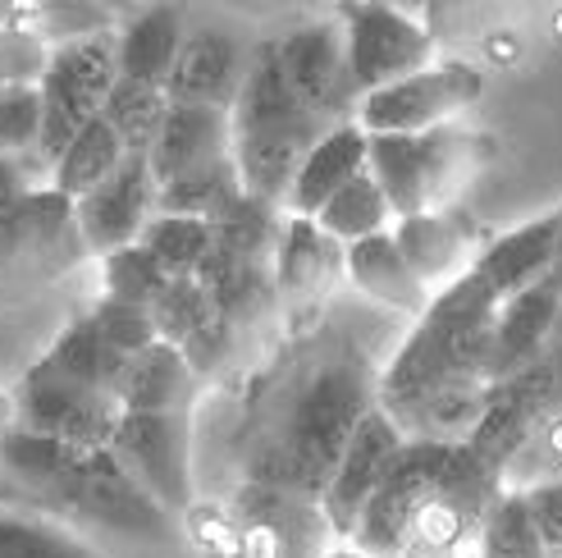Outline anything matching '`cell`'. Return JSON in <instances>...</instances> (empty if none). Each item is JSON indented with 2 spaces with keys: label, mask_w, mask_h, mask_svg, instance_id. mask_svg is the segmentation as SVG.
<instances>
[{
  "label": "cell",
  "mask_w": 562,
  "mask_h": 558,
  "mask_svg": "<svg viewBox=\"0 0 562 558\" xmlns=\"http://www.w3.org/2000/svg\"><path fill=\"white\" fill-rule=\"evenodd\" d=\"M498 298L471 270L430 293L412 334L375 376V403L393 416L453 380H490V325ZM494 384V380H490Z\"/></svg>",
  "instance_id": "6da1fadb"
},
{
  "label": "cell",
  "mask_w": 562,
  "mask_h": 558,
  "mask_svg": "<svg viewBox=\"0 0 562 558\" xmlns=\"http://www.w3.org/2000/svg\"><path fill=\"white\" fill-rule=\"evenodd\" d=\"M375 376L357 357H325L306 371L274 416L266 444V477L270 486L321 494L334 462H339L361 412L375 408Z\"/></svg>",
  "instance_id": "7a4b0ae2"
},
{
  "label": "cell",
  "mask_w": 562,
  "mask_h": 558,
  "mask_svg": "<svg viewBox=\"0 0 562 558\" xmlns=\"http://www.w3.org/2000/svg\"><path fill=\"white\" fill-rule=\"evenodd\" d=\"M325 129L329 124L316 120L289 88L284 69H279L274 42L251 46L243 88L229 105V152H234L238 183L247 198L284 207V192H289L297 160Z\"/></svg>",
  "instance_id": "3957f363"
},
{
  "label": "cell",
  "mask_w": 562,
  "mask_h": 558,
  "mask_svg": "<svg viewBox=\"0 0 562 558\" xmlns=\"http://www.w3.org/2000/svg\"><path fill=\"white\" fill-rule=\"evenodd\" d=\"M46 513L78 526V532L115 536L133 545H160L175 536V517L110 458V449H82L60 490L50 494Z\"/></svg>",
  "instance_id": "277c9868"
},
{
  "label": "cell",
  "mask_w": 562,
  "mask_h": 558,
  "mask_svg": "<svg viewBox=\"0 0 562 558\" xmlns=\"http://www.w3.org/2000/svg\"><path fill=\"white\" fill-rule=\"evenodd\" d=\"M471 133H462L458 120L426 133H367V170L389 198L393 220L448 207L453 188L471 170Z\"/></svg>",
  "instance_id": "5b68a950"
},
{
  "label": "cell",
  "mask_w": 562,
  "mask_h": 558,
  "mask_svg": "<svg viewBox=\"0 0 562 558\" xmlns=\"http://www.w3.org/2000/svg\"><path fill=\"white\" fill-rule=\"evenodd\" d=\"M498 490H503L498 471L475 458L467 444H453V458L443 462L439 481L412 513V526L393 558H458L462 549L475 545V526H481Z\"/></svg>",
  "instance_id": "8992f818"
},
{
  "label": "cell",
  "mask_w": 562,
  "mask_h": 558,
  "mask_svg": "<svg viewBox=\"0 0 562 558\" xmlns=\"http://www.w3.org/2000/svg\"><path fill=\"white\" fill-rule=\"evenodd\" d=\"M115 78H120L115 33L82 37V42H69V46H50L46 74L37 82V97H42L37 160L42 165H50L82 124H88L92 115H101V101H105Z\"/></svg>",
  "instance_id": "52a82bcc"
},
{
  "label": "cell",
  "mask_w": 562,
  "mask_h": 558,
  "mask_svg": "<svg viewBox=\"0 0 562 558\" xmlns=\"http://www.w3.org/2000/svg\"><path fill=\"white\" fill-rule=\"evenodd\" d=\"M105 449L170 517L192 509V412H120Z\"/></svg>",
  "instance_id": "ba28073f"
},
{
  "label": "cell",
  "mask_w": 562,
  "mask_h": 558,
  "mask_svg": "<svg viewBox=\"0 0 562 558\" xmlns=\"http://www.w3.org/2000/svg\"><path fill=\"white\" fill-rule=\"evenodd\" d=\"M339 33L357 92H375L435 60V33L426 19L393 10L384 0H339Z\"/></svg>",
  "instance_id": "9c48e42d"
},
{
  "label": "cell",
  "mask_w": 562,
  "mask_h": 558,
  "mask_svg": "<svg viewBox=\"0 0 562 558\" xmlns=\"http://www.w3.org/2000/svg\"><path fill=\"white\" fill-rule=\"evenodd\" d=\"M14 412H19L14 426L65 439L74 449H105V439L115 431L124 408L110 389L60 371L50 357H37L27 367V376L19 380Z\"/></svg>",
  "instance_id": "30bf717a"
},
{
  "label": "cell",
  "mask_w": 562,
  "mask_h": 558,
  "mask_svg": "<svg viewBox=\"0 0 562 558\" xmlns=\"http://www.w3.org/2000/svg\"><path fill=\"white\" fill-rule=\"evenodd\" d=\"M481 69L462 60H430L398 82H384L375 92H361L357 124L367 133H426L439 124H453L462 110L481 101Z\"/></svg>",
  "instance_id": "8fae6325"
},
{
  "label": "cell",
  "mask_w": 562,
  "mask_h": 558,
  "mask_svg": "<svg viewBox=\"0 0 562 558\" xmlns=\"http://www.w3.org/2000/svg\"><path fill=\"white\" fill-rule=\"evenodd\" d=\"M453 458V444L448 439H412L398 449V458L389 462V471L380 477V486L371 490V499L361 504L348 540L361 545L375 558H393L412 526V513L420 509V499L430 494V486L439 481L443 462Z\"/></svg>",
  "instance_id": "7c38bea8"
},
{
  "label": "cell",
  "mask_w": 562,
  "mask_h": 558,
  "mask_svg": "<svg viewBox=\"0 0 562 558\" xmlns=\"http://www.w3.org/2000/svg\"><path fill=\"white\" fill-rule=\"evenodd\" d=\"M151 215H156V179L147 156H133V152L115 165V175H105L92 192L69 202L74 234L82 243V253H92L97 261L137 243Z\"/></svg>",
  "instance_id": "4fadbf2b"
},
{
  "label": "cell",
  "mask_w": 562,
  "mask_h": 558,
  "mask_svg": "<svg viewBox=\"0 0 562 558\" xmlns=\"http://www.w3.org/2000/svg\"><path fill=\"white\" fill-rule=\"evenodd\" d=\"M274 55H279V69H284L289 88L297 92V101L312 110L316 120L344 124L357 115L361 92L352 88V74H348L339 19L293 27L284 42H274Z\"/></svg>",
  "instance_id": "5bb4252c"
},
{
  "label": "cell",
  "mask_w": 562,
  "mask_h": 558,
  "mask_svg": "<svg viewBox=\"0 0 562 558\" xmlns=\"http://www.w3.org/2000/svg\"><path fill=\"white\" fill-rule=\"evenodd\" d=\"M403 444H407L403 426L393 422V416H389L380 403L361 412V422L352 426V435H348V444H344L339 462H334L325 490L316 494V499H321V513H325V522H329V532L339 536V540H348L361 504L371 499V490L380 486V477L389 471V462L398 458Z\"/></svg>",
  "instance_id": "9a60e30c"
},
{
  "label": "cell",
  "mask_w": 562,
  "mask_h": 558,
  "mask_svg": "<svg viewBox=\"0 0 562 558\" xmlns=\"http://www.w3.org/2000/svg\"><path fill=\"white\" fill-rule=\"evenodd\" d=\"M344 279V243L329 238L312 215H284L270 247L274 302H325Z\"/></svg>",
  "instance_id": "2e32d148"
},
{
  "label": "cell",
  "mask_w": 562,
  "mask_h": 558,
  "mask_svg": "<svg viewBox=\"0 0 562 558\" xmlns=\"http://www.w3.org/2000/svg\"><path fill=\"white\" fill-rule=\"evenodd\" d=\"M229 110L224 105H196V101H170L165 120L147 147V165H151V179L156 188L196 175V170H211V165L229 160Z\"/></svg>",
  "instance_id": "e0dca14e"
},
{
  "label": "cell",
  "mask_w": 562,
  "mask_h": 558,
  "mask_svg": "<svg viewBox=\"0 0 562 558\" xmlns=\"http://www.w3.org/2000/svg\"><path fill=\"white\" fill-rule=\"evenodd\" d=\"M247 55H251V46H243L234 33H224V27H192L179 42L175 69L165 78V97L229 110L243 88Z\"/></svg>",
  "instance_id": "ac0fdd59"
},
{
  "label": "cell",
  "mask_w": 562,
  "mask_h": 558,
  "mask_svg": "<svg viewBox=\"0 0 562 558\" xmlns=\"http://www.w3.org/2000/svg\"><path fill=\"white\" fill-rule=\"evenodd\" d=\"M389 234L430 293L453 284L458 275H467L475 257V230L458 207H426V211L398 215L389 225Z\"/></svg>",
  "instance_id": "d6986e66"
},
{
  "label": "cell",
  "mask_w": 562,
  "mask_h": 558,
  "mask_svg": "<svg viewBox=\"0 0 562 558\" xmlns=\"http://www.w3.org/2000/svg\"><path fill=\"white\" fill-rule=\"evenodd\" d=\"M558 316H562V298L549 279H536L521 293L503 298L494 306V325H490V380L521 376L526 361H536V353L553 334Z\"/></svg>",
  "instance_id": "ffe728a7"
},
{
  "label": "cell",
  "mask_w": 562,
  "mask_h": 558,
  "mask_svg": "<svg viewBox=\"0 0 562 558\" xmlns=\"http://www.w3.org/2000/svg\"><path fill=\"white\" fill-rule=\"evenodd\" d=\"M361 170H367V129L357 120L329 124L297 160L289 192H284V215H316Z\"/></svg>",
  "instance_id": "44dd1931"
},
{
  "label": "cell",
  "mask_w": 562,
  "mask_h": 558,
  "mask_svg": "<svg viewBox=\"0 0 562 558\" xmlns=\"http://www.w3.org/2000/svg\"><path fill=\"white\" fill-rule=\"evenodd\" d=\"M344 279L371 306L398 312L407 321H416L430 302V289L420 284V275L407 266V257L398 253V243H393L389 230L371 234V238H357V243H344Z\"/></svg>",
  "instance_id": "7402d4cb"
},
{
  "label": "cell",
  "mask_w": 562,
  "mask_h": 558,
  "mask_svg": "<svg viewBox=\"0 0 562 558\" xmlns=\"http://www.w3.org/2000/svg\"><path fill=\"white\" fill-rule=\"evenodd\" d=\"M558 225H562V211H549V215H536L526 220V225L498 234L494 243L475 247L471 257V275L481 279V284L503 302L521 293L526 284H536V279L549 275V261H553V243H558Z\"/></svg>",
  "instance_id": "603a6c76"
},
{
  "label": "cell",
  "mask_w": 562,
  "mask_h": 558,
  "mask_svg": "<svg viewBox=\"0 0 562 558\" xmlns=\"http://www.w3.org/2000/svg\"><path fill=\"white\" fill-rule=\"evenodd\" d=\"M183 33H188V23H183V10L175 5V0H156V5H143L128 19H120V27H115V69H120V78L165 88Z\"/></svg>",
  "instance_id": "cb8c5ba5"
},
{
  "label": "cell",
  "mask_w": 562,
  "mask_h": 558,
  "mask_svg": "<svg viewBox=\"0 0 562 558\" xmlns=\"http://www.w3.org/2000/svg\"><path fill=\"white\" fill-rule=\"evenodd\" d=\"M78 454L82 449H74L65 439H50L27 426H10L0 435V486H14V504L46 513L50 494L60 490Z\"/></svg>",
  "instance_id": "d4e9b609"
},
{
  "label": "cell",
  "mask_w": 562,
  "mask_h": 558,
  "mask_svg": "<svg viewBox=\"0 0 562 558\" xmlns=\"http://www.w3.org/2000/svg\"><path fill=\"white\" fill-rule=\"evenodd\" d=\"M196 403V376L179 344H147L124 361L120 376V408L124 412H192Z\"/></svg>",
  "instance_id": "484cf974"
},
{
  "label": "cell",
  "mask_w": 562,
  "mask_h": 558,
  "mask_svg": "<svg viewBox=\"0 0 562 558\" xmlns=\"http://www.w3.org/2000/svg\"><path fill=\"white\" fill-rule=\"evenodd\" d=\"M196 279L206 284L215 312L229 325H247L261 312H270L274 302V284H270V261L257 257H234L224 247H211V257L202 261Z\"/></svg>",
  "instance_id": "4316f807"
},
{
  "label": "cell",
  "mask_w": 562,
  "mask_h": 558,
  "mask_svg": "<svg viewBox=\"0 0 562 558\" xmlns=\"http://www.w3.org/2000/svg\"><path fill=\"white\" fill-rule=\"evenodd\" d=\"M0 558H105V549L50 513L0 504Z\"/></svg>",
  "instance_id": "83f0119b"
},
{
  "label": "cell",
  "mask_w": 562,
  "mask_h": 558,
  "mask_svg": "<svg viewBox=\"0 0 562 558\" xmlns=\"http://www.w3.org/2000/svg\"><path fill=\"white\" fill-rule=\"evenodd\" d=\"M124 156H128V152H124V143H120V133L110 129L101 115H92V120L65 143V152L46 165V188L60 192L65 202H74V198H82V192H92L105 175H115V165H120Z\"/></svg>",
  "instance_id": "f1b7e54d"
},
{
  "label": "cell",
  "mask_w": 562,
  "mask_h": 558,
  "mask_svg": "<svg viewBox=\"0 0 562 558\" xmlns=\"http://www.w3.org/2000/svg\"><path fill=\"white\" fill-rule=\"evenodd\" d=\"M316 225L329 234V238H339V243H357V238H371V234H384L393 225V207L389 198L380 192L375 175L371 170H361L352 175L334 198L312 215Z\"/></svg>",
  "instance_id": "f546056e"
},
{
  "label": "cell",
  "mask_w": 562,
  "mask_h": 558,
  "mask_svg": "<svg viewBox=\"0 0 562 558\" xmlns=\"http://www.w3.org/2000/svg\"><path fill=\"white\" fill-rule=\"evenodd\" d=\"M137 243L156 257V266L165 275H196L202 261L211 257V247H215V230H211V220H202V215L156 211L143 225V234H137Z\"/></svg>",
  "instance_id": "4dcf8cb0"
},
{
  "label": "cell",
  "mask_w": 562,
  "mask_h": 558,
  "mask_svg": "<svg viewBox=\"0 0 562 558\" xmlns=\"http://www.w3.org/2000/svg\"><path fill=\"white\" fill-rule=\"evenodd\" d=\"M165 110H170V97L156 82H133V78H115L110 82V92L101 101V120L120 133L124 152L133 156H147L151 137L165 120Z\"/></svg>",
  "instance_id": "1f68e13d"
},
{
  "label": "cell",
  "mask_w": 562,
  "mask_h": 558,
  "mask_svg": "<svg viewBox=\"0 0 562 558\" xmlns=\"http://www.w3.org/2000/svg\"><path fill=\"white\" fill-rule=\"evenodd\" d=\"M475 554L481 558H549V549L536 536V522L526 513L521 490L503 486L475 526Z\"/></svg>",
  "instance_id": "d6a6232c"
},
{
  "label": "cell",
  "mask_w": 562,
  "mask_h": 558,
  "mask_svg": "<svg viewBox=\"0 0 562 558\" xmlns=\"http://www.w3.org/2000/svg\"><path fill=\"white\" fill-rule=\"evenodd\" d=\"M42 357H50L60 371H69V376H78V380H92V384L110 389V394L120 399V376H124V361H128V357L110 348L88 316H78L74 325H65V330L50 339V348H46Z\"/></svg>",
  "instance_id": "836d02e7"
},
{
  "label": "cell",
  "mask_w": 562,
  "mask_h": 558,
  "mask_svg": "<svg viewBox=\"0 0 562 558\" xmlns=\"http://www.w3.org/2000/svg\"><path fill=\"white\" fill-rule=\"evenodd\" d=\"M243 198V183H238V165L234 156L211 165V170H196L183 179H170L156 188V211H175V215H202L215 220L220 211H229Z\"/></svg>",
  "instance_id": "e575fe53"
},
{
  "label": "cell",
  "mask_w": 562,
  "mask_h": 558,
  "mask_svg": "<svg viewBox=\"0 0 562 558\" xmlns=\"http://www.w3.org/2000/svg\"><path fill=\"white\" fill-rule=\"evenodd\" d=\"M147 312L156 321V339H165V344H183L188 334H196L206 321L220 316L211 293H206V284L196 275H170Z\"/></svg>",
  "instance_id": "d590c367"
},
{
  "label": "cell",
  "mask_w": 562,
  "mask_h": 558,
  "mask_svg": "<svg viewBox=\"0 0 562 558\" xmlns=\"http://www.w3.org/2000/svg\"><path fill=\"white\" fill-rule=\"evenodd\" d=\"M165 279L170 275L156 266V257L147 253L143 243H128V247H120V253L101 257V298L151 306L156 293L165 289Z\"/></svg>",
  "instance_id": "8d00e7d4"
},
{
  "label": "cell",
  "mask_w": 562,
  "mask_h": 558,
  "mask_svg": "<svg viewBox=\"0 0 562 558\" xmlns=\"http://www.w3.org/2000/svg\"><path fill=\"white\" fill-rule=\"evenodd\" d=\"M42 97L37 88H0V156L27 160L37 156Z\"/></svg>",
  "instance_id": "74e56055"
},
{
  "label": "cell",
  "mask_w": 562,
  "mask_h": 558,
  "mask_svg": "<svg viewBox=\"0 0 562 558\" xmlns=\"http://www.w3.org/2000/svg\"><path fill=\"white\" fill-rule=\"evenodd\" d=\"M50 46L27 23H0V88H37Z\"/></svg>",
  "instance_id": "f35d334b"
},
{
  "label": "cell",
  "mask_w": 562,
  "mask_h": 558,
  "mask_svg": "<svg viewBox=\"0 0 562 558\" xmlns=\"http://www.w3.org/2000/svg\"><path fill=\"white\" fill-rule=\"evenodd\" d=\"M88 321L97 325L101 339L115 353H124V357H133V353H143L147 344H156V321H151L147 306H137V302L101 298L88 312Z\"/></svg>",
  "instance_id": "ab89813d"
},
{
  "label": "cell",
  "mask_w": 562,
  "mask_h": 558,
  "mask_svg": "<svg viewBox=\"0 0 562 558\" xmlns=\"http://www.w3.org/2000/svg\"><path fill=\"white\" fill-rule=\"evenodd\" d=\"M234 339H238V325H229L224 316H215V321H206L196 334H188V339L179 344V353L188 357L192 376L202 380V376H215L224 361L234 357Z\"/></svg>",
  "instance_id": "60d3db41"
},
{
  "label": "cell",
  "mask_w": 562,
  "mask_h": 558,
  "mask_svg": "<svg viewBox=\"0 0 562 558\" xmlns=\"http://www.w3.org/2000/svg\"><path fill=\"white\" fill-rule=\"evenodd\" d=\"M521 499H526L530 522H536L540 545L549 549V558H558V549H562V477H549V481L526 486Z\"/></svg>",
  "instance_id": "b9f144b4"
},
{
  "label": "cell",
  "mask_w": 562,
  "mask_h": 558,
  "mask_svg": "<svg viewBox=\"0 0 562 558\" xmlns=\"http://www.w3.org/2000/svg\"><path fill=\"white\" fill-rule=\"evenodd\" d=\"M23 192H33V183H27V160L0 156V211H5L14 198H23Z\"/></svg>",
  "instance_id": "7bdbcfd3"
},
{
  "label": "cell",
  "mask_w": 562,
  "mask_h": 558,
  "mask_svg": "<svg viewBox=\"0 0 562 558\" xmlns=\"http://www.w3.org/2000/svg\"><path fill=\"white\" fill-rule=\"evenodd\" d=\"M549 284L558 289V298H562V225H558V243H553V261H549Z\"/></svg>",
  "instance_id": "ee69618b"
},
{
  "label": "cell",
  "mask_w": 562,
  "mask_h": 558,
  "mask_svg": "<svg viewBox=\"0 0 562 558\" xmlns=\"http://www.w3.org/2000/svg\"><path fill=\"white\" fill-rule=\"evenodd\" d=\"M321 558H375V554H367V549H361V545H352V540H339V545L321 549Z\"/></svg>",
  "instance_id": "f6af8a7d"
},
{
  "label": "cell",
  "mask_w": 562,
  "mask_h": 558,
  "mask_svg": "<svg viewBox=\"0 0 562 558\" xmlns=\"http://www.w3.org/2000/svg\"><path fill=\"white\" fill-rule=\"evenodd\" d=\"M92 5L110 10V14H115V19H128L133 10H143V0H92Z\"/></svg>",
  "instance_id": "bcb514c9"
},
{
  "label": "cell",
  "mask_w": 562,
  "mask_h": 558,
  "mask_svg": "<svg viewBox=\"0 0 562 558\" xmlns=\"http://www.w3.org/2000/svg\"><path fill=\"white\" fill-rule=\"evenodd\" d=\"M384 5L403 10V14H416V19H426V0H384Z\"/></svg>",
  "instance_id": "7dc6e473"
},
{
  "label": "cell",
  "mask_w": 562,
  "mask_h": 558,
  "mask_svg": "<svg viewBox=\"0 0 562 558\" xmlns=\"http://www.w3.org/2000/svg\"><path fill=\"white\" fill-rule=\"evenodd\" d=\"M10 14H14V0H0V23H10Z\"/></svg>",
  "instance_id": "c3c4849f"
},
{
  "label": "cell",
  "mask_w": 562,
  "mask_h": 558,
  "mask_svg": "<svg viewBox=\"0 0 562 558\" xmlns=\"http://www.w3.org/2000/svg\"><path fill=\"white\" fill-rule=\"evenodd\" d=\"M458 558H481V554H475V545H471V549H462V554H458Z\"/></svg>",
  "instance_id": "681fc988"
},
{
  "label": "cell",
  "mask_w": 562,
  "mask_h": 558,
  "mask_svg": "<svg viewBox=\"0 0 562 558\" xmlns=\"http://www.w3.org/2000/svg\"><path fill=\"white\" fill-rule=\"evenodd\" d=\"M558 558H562V549H558Z\"/></svg>",
  "instance_id": "f907efd6"
}]
</instances>
